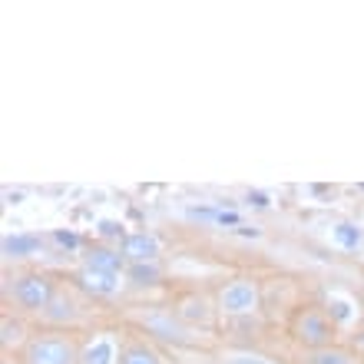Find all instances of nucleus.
Here are the masks:
<instances>
[{
	"instance_id": "1",
	"label": "nucleus",
	"mask_w": 364,
	"mask_h": 364,
	"mask_svg": "<svg viewBox=\"0 0 364 364\" xmlns=\"http://www.w3.org/2000/svg\"><path fill=\"white\" fill-rule=\"evenodd\" d=\"M288 335H291V341H295L301 351H321V348H331L338 345V328L335 321L325 315V308L321 305H305L298 308L295 315H291V321H288Z\"/></svg>"
},
{
	"instance_id": "2",
	"label": "nucleus",
	"mask_w": 364,
	"mask_h": 364,
	"mask_svg": "<svg viewBox=\"0 0 364 364\" xmlns=\"http://www.w3.org/2000/svg\"><path fill=\"white\" fill-rule=\"evenodd\" d=\"M23 364H80V345L77 338L63 331V328H50L40 335H30L23 351H20Z\"/></svg>"
},
{
	"instance_id": "3",
	"label": "nucleus",
	"mask_w": 364,
	"mask_h": 364,
	"mask_svg": "<svg viewBox=\"0 0 364 364\" xmlns=\"http://www.w3.org/2000/svg\"><path fill=\"white\" fill-rule=\"evenodd\" d=\"M262 308V282L252 275L225 278L215 288V311L225 318H249Z\"/></svg>"
},
{
	"instance_id": "4",
	"label": "nucleus",
	"mask_w": 364,
	"mask_h": 364,
	"mask_svg": "<svg viewBox=\"0 0 364 364\" xmlns=\"http://www.w3.org/2000/svg\"><path fill=\"white\" fill-rule=\"evenodd\" d=\"M10 298L20 311H37V315L43 311L47 315V308L57 301V282L47 272H20L10 285Z\"/></svg>"
},
{
	"instance_id": "5",
	"label": "nucleus",
	"mask_w": 364,
	"mask_h": 364,
	"mask_svg": "<svg viewBox=\"0 0 364 364\" xmlns=\"http://www.w3.org/2000/svg\"><path fill=\"white\" fill-rule=\"evenodd\" d=\"M123 341L113 328H100L80 345V364H119Z\"/></svg>"
},
{
	"instance_id": "6",
	"label": "nucleus",
	"mask_w": 364,
	"mask_h": 364,
	"mask_svg": "<svg viewBox=\"0 0 364 364\" xmlns=\"http://www.w3.org/2000/svg\"><path fill=\"white\" fill-rule=\"evenodd\" d=\"M126 255V262H159L163 259V239L149 229L126 232V239L116 245Z\"/></svg>"
},
{
	"instance_id": "7",
	"label": "nucleus",
	"mask_w": 364,
	"mask_h": 364,
	"mask_svg": "<svg viewBox=\"0 0 364 364\" xmlns=\"http://www.w3.org/2000/svg\"><path fill=\"white\" fill-rule=\"evenodd\" d=\"M143 325H146L149 335L163 338V341H176V345H192V341H196V338H192V328L176 315L173 308H169V311H156V315H149Z\"/></svg>"
},
{
	"instance_id": "8",
	"label": "nucleus",
	"mask_w": 364,
	"mask_h": 364,
	"mask_svg": "<svg viewBox=\"0 0 364 364\" xmlns=\"http://www.w3.org/2000/svg\"><path fill=\"white\" fill-rule=\"evenodd\" d=\"M73 282H77L80 291H87V295H93V298H113V295H119V288H123L126 278L123 275H106V272L80 265V269L73 272Z\"/></svg>"
},
{
	"instance_id": "9",
	"label": "nucleus",
	"mask_w": 364,
	"mask_h": 364,
	"mask_svg": "<svg viewBox=\"0 0 364 364\" xmlns=\"http://www.w3.org/2000/svg\"><path fill=\"white\" fill-rule=\"evenodd\" d=\"M325 315L335 321V328H351L355 331L358 325H361V301L351 295H345V291H328L325 295Z\"/></svg>"
},
{
	"instance_id": "10",
	"label": "nucleus",
	"mask_w": 364,
	"mask_h": 364,
	"mask_svg": "<svg viewBox=\"0 0 364 364\" xmlns=\"http://www.w3.org/2000/svg\"><path fill=\"white\" fill-rule=\"evenodd\" d=\"M83 265L96 272H106V275H123V278H126V269H129L126 255L119 249H113V245H90V249H83Z\"/></svg>"
},
{
	"instance_id": "11",
	"label": "nucleus",
	"mask_w": 364,
	"mask_h": 364,
	"mask_svg": "<svg viewBox=\"0 0 364 364\" xmlns=\"http://www.w3.org/2000/svg\"><path fill=\"white\" fill-rule=\"evenodd\" d=\"M328 235H331V245L338 252H345V255H355V252L364 249V225L355 219H338Z\"/></svg>"
},
{
	"instance_id": "12",
	"label": "nucleus",
	"mask_w": 364,
	"mask_h": 364,
	"mask_svg": "<svg viewBox=\"0 0 364 364\" xmlns=\"http://www.w3.org/2000/svg\"><path fill=\"white\" fill-rule=\"evenodd\" d=\"M43 249V239L40 235H30V232H7L4 239H0V252H4V259H30V255H37Z\"/></svg>"
},
{
	"instance_id": "13",
	"label": "nucleus",
	"mask_w": 364,
	"mask_h": 364,
	"mask_svg": "<svg viewBox=\"0 0 364 364\" xmlns=\"http://www.w3.org/2000/svg\"><path fill=\"white\" fill-rule=\"evenodd\" d=\"M119 364H163V355L153 348V341H146V338H129V341H123Z\"/></svg>"
},
{
	"instance_id": "14",
	"label": "nucleus",
	"mask_w": 364,
	"mask_h": 364,
	"mask_svg": "<svg viewBox=\"0 0 364 364\" xmlns=\"http://www.w3.org/2000/svg\"><path fill=\"white\" fill-rule=\"evenodd\" d=\"M305 364H364V358L358 355L355 348L331 345V348H321V351H308Z\"/></svg>"
},
{
	"instance_id": "15",
	"label": "nucleus",
	"mask_w": 364,
	"mask_h": 364,
	"mask_svg": "<svg viewBox=\"0 0 364 364\" xmlns=\"http://www.w3.org/2000/svg\"><path fill=\"white\" fill-rule=\"evenodd\" d=\"M126 282L136 288H153L163 282V265H159V262H129Z\"/></svg>"
},
{
	"instance_id": "16",
	"label": "nucleus",
	"mask_w": 364,
	"mask_h": 364,
	"mask_svg": "<svg viewBox=\"0 0 364 364\" xmlns=\"http://www.w3.org/2000/svg\"><path fill=\"white\" fill-rule=\"evenodd\" d=\"M0 331H4V338H0V341H4V348L20 345V341H23V325H20V321H14L10 315H4V321H0ZM23 345H27V341H23Z\"/></svg>"
},
{
	"instance_id": "17",
	"label": "nucleus",
	"mask_w": 364,
	"mask_h": 364,
	"mask_svg": "<svg viewBox=\"0 0 364 364\" xmlns=\"http://www.w3.org/2000/svg\"><path fill=\"white\" fill-rule=\"evenodd\" d=\"M222 364H278V361L269 355H259V351H235V355H229Z\"/></svg>"
},
{
	"instance_id": "18",
	"label": "nucleus",
	"mask_w": 364,
	"mask_h": 364,
	"mask_svg": "<svg viewBox=\"0 0 364 364\" xmlns=\"http://www.w3.org/2000/svg\"><path fill=\"white\" fill-rule=\"evenodd\" d=\"M96 232H100V239H116V242L126 239V225L123 222H116V219H103Z\"/></svg>"
},
{
	"instance_id": "19",
	"label": "nucleus",
	"mask_w": 364,
	"mask_h": 364,
	"mask_svg": "<svg viewBox=\"0 0 364 364\" xmlns=\"http://www.w3.org/2000/svg\"><path fill=\"white\" fill-rule=\"evenodd\" d=\"M50 239L57 242L60 249H70V252H80V249H83V239H80L77 232H63V229H57L53 235H50Z\"/></svg>"
},
{
	"instance_id": "20",
	"label": "nucleus",
	"mask_w": 364,
	"mask_h": 364,
	"mask_svg": "<svg viewBox=\"0 0 364 364\" xmlns=\"http://www.w3.org/2000/svg\"><path fill=\"white\" fill-rule=\"evenodd\" d=\"M351 348H355L358 355L364 358V321H361V325L355 328V335H351Z\"/></svg>"
},
{
	"instance_id": "21",
	"label": "nucleus",
	"mask_w": 364,
	"mask_h": 364,
	"mask_svg": "<svg viewBox=\"0 0 364 364\" xmlns=\"http://www.w3.org/2000/svg\"><path fill=\"white\" fill-rule=\"evenodd\" d=\"M361 308H364V295H361Z\"/></svg>"
}]
</instances>
